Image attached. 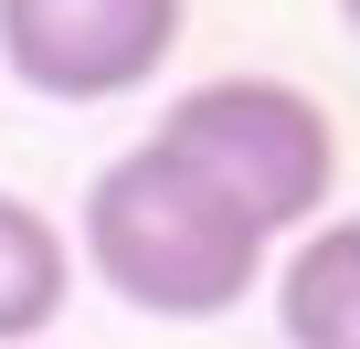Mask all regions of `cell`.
<instances>
[{
	"mask_svg": "<svg viewBox=\"0 0 360 349\" xmlns=\"http://www.w3.org/2000/svg\"><path fill=\"white\" fill-rule=\"evenodd\" d=\"M159 148L212 180L265 244L307 233L339 191V117L286 74H202L159 106Z\"/></svg>",
	"mask_w": 360,
	"mask_h": 349,
	"instance_id": "obj_2",
	"label": "cell"
},
{
	"mask_svg": "<svg viewBox=\"0 0 360 349\" xmlns=\"http://www.w3.org/2000/svg\"><path fill=\"white\" fill-rule=\"evenodd\" d=\"M75 296V244L43 202L0 191V349H43V328Z\"/></svg>",
	"mask_w": 360,
	"mask_h": 349,
	"instance_id": "obj_5",
	"label": "cell"
},
{
	"mask_svg": "<svg viewBox=\"0 0 360 349\" xmlns=\"http://www.w3.org/2000/svg\"><path fill=\"white\" fill-rule=\"evenodd\" d=\"M339 22H349V43H360V0H339Z\"/></svg>",
	"mask_w": 360,
	"mask_h": 349,
	"instance_id": "obj_6",
	"label": "cell"
},
{
	"mask_svg": "<svg viewBox=\"0 0 360 349\" xmlns=\"http://www.w3.org/2000/svg\"><path fill=\"white\" fill-rule=\"evenodd\" d=\"M276 328L286 349H360V212H318L307 233H286Z\"/></svg>",
	"mask_w": 360,
	"mask_h": 349,
	"instance_id": "obj_4",
	"label": "cell"
},
{
	"mask_svg": "<svg viewBox=\"0 0 360 349\" xmlns=\"http://www.w3.org/2000/svg\"><path fill=\"white\" fill-rule=\"evenodd\" d=\"M75 244H85V275H96L117 307L180 317V328L244 307V296L265 286V254H276V244H265L212 180H191L159 138L117 148L96 180H85Z\"/></svg>",
	"mask_w": 360,
	"mask_h": 349,
	"instance_id": "obj_1",
	"label": "cell"
},
{
	"mask_svg": "<svg viewBox=\"0 0 360 349\" xmlns=\"http://www.w3.org/2000/svg\"><path fill=\"white\" fill-rule=\"evenodd\" d=\"M191 0H0V74L53 106H117L159 85Z\"/></svg>",
	"mask_w": 360,
	"mask_h": 349,
	"instance_id": "obj_3",
	"label": "cell"
}]
</instances>
